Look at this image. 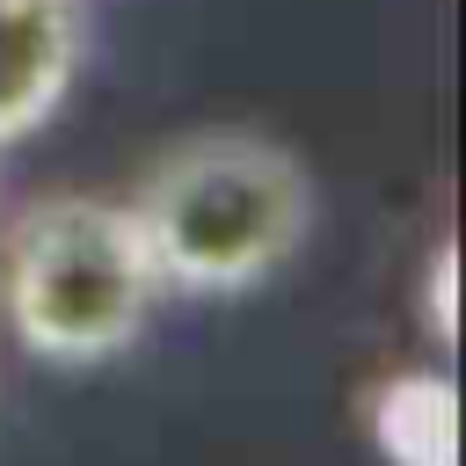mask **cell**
Returning a JSON list of instances; mask_svg holds the SVG:
<instances>
[{"instance_id":"cell-3","label":"cell","mask_w":466,"mask_h":466,"mask_svg":"<svg viewBox=\"0 0 466 466\" xmlns=\"http://www.w3.org/2000/svg\"><path fill=\"white\" fill-rule=\"evenodd\" d=\"M87 58L80 0H0V146L44 131Z\"/></svg>"},{"instance_id":"cell-4","label":"cell","mask_w":466,"mask_h":466,"mask_svg":"<svg viewBox=\"0 0 466 466\" xmlns=\"http://www.w3.org/2000/svg\"><path fill=\"white\" fill-rule=\"evenodd\" d=\"M364 437L386 466H459V386L451 371H386L364 393Z\"/></svg>"},{"instance_id":"cell-2","label":"cell","mask_w":466,"mask_h":466,"mask_svg":"<svg viewBox=\"0 0 466 466\" xmlns=\"http://www.w3.org/2000/svg\"><path fill=\"white\" fill-rule=\"evenodd\" d=\"M167 299L124 197L44 189L0 226V320L36 364H109Z\"/></svg>"},{"instance_id":"cell-5","label":"cell","mask_w":466,"mask_h":466,"mask_svg":"<svg viewBox=\"0 0 466 466\" xmlns=\"http://www.w3.org/2000/svg\"><path fill=\"white\" fill-rule=\"evenodd\" d=\"M422 313H430V335H437V342H451V335H459V320H451V240H437V255H430Z\"/></svg>"},{"instance_id":"cell-1","label":"cell","mask_w":466,"mask_h":466,"mask_svg":"<svg viewBox=\"0 0 466 466\" xmlns=\"http://www.w3.org/2000/svg\"><path fill=\"white\" fill-rule=\"evenodd\" d=\"M153 269L167 291L233 299L269 284L313 233V175L306 160L248 124L189 131L153 153L124 197Z\"/></svg>"}]
</instances>
